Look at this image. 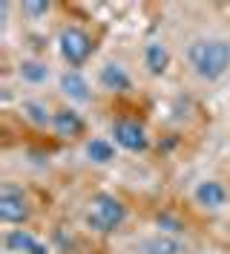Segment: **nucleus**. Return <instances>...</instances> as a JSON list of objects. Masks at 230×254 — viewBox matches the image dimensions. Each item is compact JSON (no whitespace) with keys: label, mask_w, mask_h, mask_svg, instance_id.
I'll return each mask as SVG.
<instances>
[{"label":"nucleus","mask_w":230,"mask_h":254,"mask_svg":"<svg viewBox=\"0 0 230 254\" xmlns=\"http://www.w3.org/2000/svg\"><path fill=\"white\" fill-rule=\"evenodd\" d=\"M167 64H170V52L164 44H147V49H144V66L153 75H161L167 69Z\"/></svg>","instance_id":"9b49d317"},{"label":"nucleus","mask_w":230,"mask_h":254,"mask_svg":"<svg viewBox=\"0 0 230 254\" xmlns=\"http://www.w3.org/2000/svg\"><path fill=\"white\" fill-rule=\"evenodd\" d=\"M3 243H6V252H12V254H49L44 243L35 237V234L23 231V228H17V231H9Z\"/></svg>","instance_id":"0eeeda50"},{"label":"nucleus","mask_w":230,"mask_h":254,"mask_svg":"<svg viewBox=\"0 0 230 254\" xmlns=\"http://www.w3.org/2000/svg\"><path fill=\"white\" fill-rule=\"evenodd\" d=\"M17 72H20V78L29 81V84H44V81L49 78V66L41 64V61H23Z\"/></svg>","instance_id":"4468645a"},{"label":"nucleus","mask_w":230,"mask_h":254,"mask_svg":"<svg viewBox=\"0 0 230 254\" xmlns=\"http://www.w3.org/2000/svg\"><path fill=\"white\" fill-rule=\"evenodd\" d=\"M23 116L29 119L32 125H38V127H46V125H52V116H49V110H46L44 104H38V101H23Z\"/></svg>","instance_id":"2eb2a0df"},{"label":"nucleus","mask_w":230,"mask_h":254,"mask_svg":"<svg viewBox=\"0 0 230 254\" xmlns=\"http://www.w3.org/2000/svg\"><path fill=\"white\" fill-rule=\"evenodd\" d=\"M121 222H124V205L112 193H98L87 208V225L92 231L107 234V231H115Z\"/></svg>","instance_id":"f03ea898"},{"label":"nucleus","mask_w":230,"mask_h":254,"mask_svg":"<svg viewBox=\"0 0 230 254\" xmlns=\"http://www.w3.org/2000/svg\"><path fill=\"white\" fill-rule=\"evenodd\" d=\"M52 127H55L58 136L72 139V136H78V133L84 130V122H81V116H78L75 110H58L52 116Z\"/></svg>","instance_id":"9d476101"},{"label":"nucleus","mask_w":230,"mask_h":254,"mask_svg":"<svg viewBox=\"0 0 230 254\" xmlns=\"http://www.w3.org/2000/svg\"><path fill=\"white\" fill-rule=\"evenodd\" d=\"M61 93L69 95L72 101H90V95H92L87 78H84L78 69H69V72L61 75Z\"/></svg>","instance_id":"1a4fd4ad"},{"label":"nucleus","mask_w":230,"mask_h":254,"mask_svg":"<svg viewBox=\"0 0 230 254\" xmlns=\"http://www.w3.org/2000/svg\"><path fill=\"white\" fill-rule=\"evenodd\" d=\"M187 58H190V66L196 69L199 78L216 81L228 72L230 66V44L228 41H196L187 49Z\"/></svg>","instance_id":"f257e3e1"},{"label":"nucleus","mask_w":230,"mask_h":254,"mask_svg":"<svg viewBox=\"0 0 230 254\" xmlns=\"http://www.w3.org/2000/svg\"><path fill=\"white\" fill-rule=\"evenodd\" d=\"M112 136H115V144H121L124 150H133V153L147 147V133L138 122H127V119L112 122Z\"/></svg>","instance_id":"39448f33"},{"label":"nucleus","mask_w":230,"mask_h":254,"mask_svg":"<svg viewBox=\"0 0 230 254\" xmlns=\"http://www.w3.org/2000/svg\"><path fill=\"white\" fill-rule=\"evenodd\" d=\"M26 12H32V15H44V12H49V3H29Z\"/></svg>","instance_id":"dca6fc26"},{"label":"nucleus","mask_w":230,"mask_h":254,"mask_svg":"<svg viewBox=\"0 0 230 254\" xmlns=\"http://www.w3.org/2000/svg\"><path fill=\"white\" fill-rule=\"evenodd\" d=\"M141 249H144V254H179L182 252V243L170 240V237H153V240H144Z\"/></svg>","instance_id":"ddd939ff"},{"label":"nucleus","mask_w":230,"mask_h":254,"mask_svg":"<svg viewBox=\"0 0 230 254\" xmlns=\"http://www.w3.org/2000/svg\"><path fill=\"white\" fill-rule=\"evenodd\" d=\"M196 202L201 208H210V211H219V208L228 205V188L216 179H204L196 185Z\"/></svg>","instance_id":"423d86ee"},{"label":"nucleus","mask_w":230,"mask_h":254,"mask_svg":"<svg viewBox=\"0 0 230 254\" xmlns=\"http://www.w3.org/2000/svg\"><path fill=\"white\" fill-rule=\"evenodd\" d=\"M29 217V205H26V196H23V190L12 185V182H6L3 188H0V220L3 222H23Z\"/></svg>","instance_id":"20e7f679"},{"label":"nucleus","mask_w":230,"mask_h":254,"mask_svg":"<svg viewBox=\"0 0 230 254\" xmlns=\"http://www.w3.org/2000/svg\"><path fill=\"white\" fill-rule=\"evenodd\" d=\"M58 47H61V55L72 64V66H81V64L90 58L92 41H90V35H87L84 29L66 26V29L61 32V38H58Z\"/></svg>","instance_id":"7ed1b4c3"},{"label":"nucleus","mask_w":230,"mask_h":254,"mask_svg":"<svg viewBox=\"0 0 230 254\" xmlns=\"http://www.w3.org/2000/svg\"><path fill=\"white\" fill-rule=\"evenodd\" d=\"M87 159L95 165H109L115 159V147L107 139H92V142H87Z\"/></svg>","instance_id":"f8f14e48"},{"label":"nucleus","mask_w":230,"mask_h":254,"mask_svg":"<svg viewBox=\"0 0 230 254\" xmlns=\"http://www.w3.org/2000/svg\"><path fill=\"white\" fill-rule=\"evenodd\" d=\"M101 84H104V90H112V93H127V90L133 87L127 69H124L121 64H115V61H109L107 66L101 69Z\"/></svg>","instance_id":"6e6552de"}]
</instances>
